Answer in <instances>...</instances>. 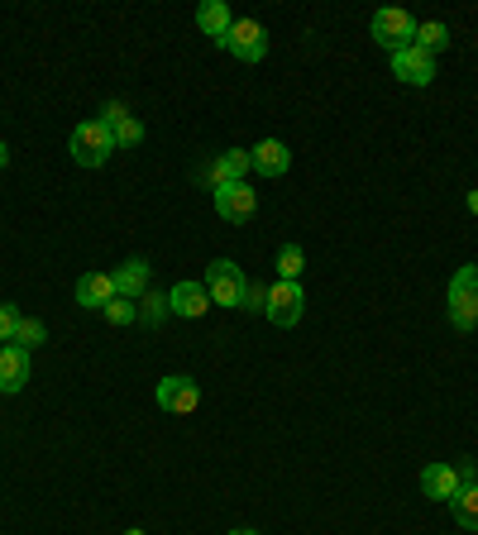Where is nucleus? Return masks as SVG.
<instances>
[{"mask_svg":"<svg viewBox=\"0 0 478 535\" xmlns=\"http://www.w3.org/2000/svg\"><path fill=\"white\" fill-rule=\"evenodd\" d=\"M450 507H455V521L464 531H478V483H464V488L450 497Z\"/></svg>","mask_w":478,"mask_h":535,"instance_id":"6ab92c4d","label":"nucleus"},{"mask_svg":"<svg viewBox=\"0 0 478 535\" xmlns=\"http://www.w3.org/2000/svg\"><path fill=\"white\" fill-rule=\"evenodd\" d=\"M450 325L474 330L478 325V263H464L450 278Z\"/></svg>","mask_w":478,"mask_h":535,"instance_id":"f03ea898","label":"nucleus"},{"mask_svg":"<svg viewBox=\"0 0 478 535\" xmlns=\"http://www.w3.org/2000/svg\"><path fill=\"white\" fill-rule=\"evenodd\" d=\"M249 172H254L249 149H225L216 163H206V168H201V182H206L211 192H220V187H230V182H244Z\"/></svg>","mask_w":478,"mask_h":535,"instance_id":"6e6552de","label":"nucleus"},{"mask_svg":"<svg viewBox=\"0 0 478 535\" xmlns=\"http://www.w3.org/2000/svg\"><path fill=\"white\" fill-rule=\"evenodd\" d=\"M254 211H259V192H254L249 182H230V187H220L216 192V215L220 220L244 225V220H254Z\"/></svg>","mask_w":478,"mask_h":535,"instance_id":"1a4fd4ad","label":"nucleus"},{"mask_svg":"<svg viewBox=\"0 0 478 535\" xmlns=\"http://www.w3.org/2000/svg\"><path fill=\"white\" fill-rule=\"evenodd\" d=\"M20 306H10V301H5V306H0V344H15V330H20Z\"/></svg>","mask_w":478,"mask_h":535,"instance_id":"393cba45","label":"nucleus"},{"mask_svg":"<svg viewBox=\"0 0 478 535\" xmlns=\"http://www.w3.org/2000/svg\"><path fill=\"white\" fill-rule=\"evenodd\" d=\"M168 311H173V306H168V297H163V292H153V287L139 297V321H144V325H158Z\"/></svg>","mask_w":478,"mask_h":535,"instance_id":"4be33fe9","label":"nucleus"},{"mask_svg":"<svg viewBox=\"0 0 478 535\" xmlns=\"http://www.w3.org/2000/svg\"><path fill=\"white\" fill-rule=\"evenodd\" d=\"M125 535H144V531H125Z\"/></svg>","mask_w":478,"mask_h":535,"instance_id":"7c9ffc66","label":"nucleus"},{"mask_svg":"<svg viewBox=\"0 0 478 535\" xmlns=\"http://www.w3.org/2000/svg\"><path fill=\"white\" fill-rule=\"evenodd\" d=\"M196 24H201V34H206V39L225 43V34H230L235 15H230V5H225V0H206V5L196 10Z\"/></svg>","mask_w":478,"mask_h":535,"instance_id":"a211bd4d","label":"nucleus"},{"mask_svg":"<svg viewBox=\"0 0 478 535\" xmlns=\"http://www.w3.org/2000/svg\"><path fill=\"white\" fill-rule=\"evenodd\" d=\"M455 473H459V478H464V483H478V464H474V459H459V464H455Z\"/></svg>","mask_w":478,"mask_h":535,"instance_id":"bb28decb","label":"nucleus"},{"mask_svg":"<svg viewBox=\"0 0 478 535\" xmlns=\"http://www.w3.org/2000/svg\"><path fill=\"white\" fill-rule=\"evenodd\" d=\"M459 488H464V478L455 473V464H426L421 469V493L431 497V502H450Z\"/></svg>","mask_w":478,"mask_h":535,"instance_id":"ddd939ff","label":"nucleus"},{"mask_svg":"<svg viewBox=\"0 0 478 535\" xmlns=\"http://www.w3.org/2000/svg\"><path fill=\"white\" fill-rule=\"evenodd\" d=\"M220 48H230L239 63H263V58H268V34H263L259 20H235Z\"/></svg>","mask_w":478,"mask_h":535,"instance_id":"0eeeda50","label":"nucleus"},{"mask_svg":"<svg viewBox=\"0 0 478 535\" xmlns=\"http://www.w3.org/2000/svg\"><path fill=\"white\" fill-rule=\"evenodd\" d=\"M263 306H268V287L249 282V287H244V306H239V311H263Z\"/></svg>","mask_w":478,"mask_h":535,"instance_id":"a878e982","label":"nucleus"},{"mask_svg":"<svg viewBox=\"0 0 478 535\" xmlns=\"http://www.w3.org/2000/svg\"><path fill=\"white\" fill-rule=\"evenodd\" d=\"M373 39L383 43V48H388V53H397V48H412L416 43V20L412 15H407V10H378V15H373Z\"/></svg>","mask_w":478,"mask_h":535,"instance_id":"39448f33","label":"nucleus"},{"mask_svg":"<svg viewBox=\"0 0 478 535\" xmlns=\"http://www.w3.org/2000/svg\"><path fill=\"white\" fill-rule=\"evenodd\" d=\"M44 340H48V325L34 321V316H24L20 330H15V344H20V349H39Z\"/></svg>","mask_w":478,"mask_h":535,"instance_id":"b1692460","label":"nucleus"},{"mask_svg":"<svg viewBox=\"0 0 478 535\" xmlns=\"http://www.w3.org/2000/svg\"><path fill=\"white\" fill-rule=\"evenodd\" d=\"M230 535H259V531H249V526H235V531H230Z\"/></svg>","mask_w":478,"mask_h":535,"instance_id":"c756f323","label":"nucleus"},{"mask_svg":"<svg viewBox=\"0 0 478 535\" xmlns=\"http://www.w3.org/2000/svg\"><path fill=\"white\" fill-rule=\"evenodd\" d=\"M302 311H306V292H302V282H273V287H268V306H263V316H268V321L273 325H297L302 321Z\"/></svg>","mask_w":478,"mask_h":535,"instance_id":"20e7f679","label":"nucleus"},{"mask_svg":"<svg viewBox=\"0 0 478 535\" xmlns=\"http://www.w3.org/2000/svg\"><path fill=\"white\" fill-rule=\"evenodd\" d=\"M110 278H115V292H120V297L134 301V297H144V292H149L153 268H149V258H125V263H120Z\"/></svg>","mask_w":478,"mask_h":535,"instance_id":"2eb2a0df","label":"nucleus"},{"mask_svg":"<svg viewBox=\"0 0 478 535\" xmlns=\"http://www.w3.org/2000/svg\"><path fill=\"white\" fill-rule=\"evenodd\" d=\"M244 287H249V278L239 273V263H230V258H216L211 268H206V292H211V301L216 306H244Z\"/></svg>","mask_w":478,"mask_h":535,"instance_id":"7ed1b4c3","label":"nucleus"},{"mask_svg":"<svg viewBox=\"0 0 478 535\" xmlns=\"http://www.w3.org/2000/svg\"><path fill=\"white\" fill-rule=\"evenodd\" d=\"M153 402L163 411H173V416H192L201 407V387L187 373H173V378H163V383L153 387Z\"/></svg>","mask_w":478,"mask_h":535,"instance_id":"423d86ee","label":"nucleus"},{"mask_svg":"<svg viewBox=\"0 0 478 535\" xmlns=\"http://www.w3.org/2000/svg\"><path fill=\"white\" fill-rule=\"evenodd\" d=\"M24 383H29V349H20V344H0V392H24Z\"/></svg>","mask_w":478,"mask_h":535,"instance_id":"f8f14e48","label":"nucleus"},{"mask_svg":"<svg viewBox=\"0 0 478 535\" xmlns=\"http://www.w3.org/2000/svg\"><path fill=\"white\" fill-rule=\"evenodd\" d=\"M450 43V24H440V20H426V24H416V48H426V53H440Z\"/></svg>","mask_w":478,"mask_h":535,"instance_id":"412c9836","label":"nucleus"},{"mask_svg":"<svg viewBox=\"0 0 478 535\" xmlns=\"http://www.w3.org/2000/svg\"><path fill=\"white\" fill-rule=\"evenodd\" d=\"M101 316H106L110 325H130V321H139V306H134L130 297H110L106 306H101Z\"/></svg>","mask_w":478,"mask_h":535,"instance_id":"5701e85b","label":"nucleus"},{"mask_svg":"<svg viewBox=\"0 0 478 535\" xmlns=\"http://www.w3.org/2000/svg\"><path fill=\"white\" fill-rule=\"evenodd\" d=\"M110 297H120L110 273H87V278L77 282V306H87V311H101Z\"/></svg>","mask_w":478,"mask_h":535,"instance_id":"f3484780","label":"nucleus"},{"mask_svg":"<svg viewBox=\"0 0 478 535\" xmlns=\"http://www.w3.org/2000/svg\"><path fill=\"white\" fill-rule=\"evenodd\" d=\"M249 158H254V172H259V177H283V172L292 168V149H287L283 139H263V144H254Z\"/></svg>","mask_w":478,"mask_h":535,"instance_id":"4468645a","label":"nucleus"},{"mask_svg":"<svg viewBox=\"0 0 478 535\" xmlns=\"http://www.w3.org/2000/svg\"><path fill=\"white\" fill-rule=\"evenodd\" d=\"M469 211H474V215H478V192H469Z\"/></svg>","mask_w":478,"mask_h":535,"instance_id":"c85d7f7f","label":"nucleus"},{"mask_svg":"<svg viewBox=\"0 0 478 535\" xmlns=\"http://www.w3.org/2000/svg\"><path fill=\"white\" fill-rule=\"evenodd\" d=\"M5 163H10V149H5V139H0V168H5Z\"/></svg>","mask_w":478,"mask_h":535,"instance_id":"cd10ccee","label":"nucleus"},{"mask_svg":"<svg viewBox=\"0 0 478 535\" xmlns=\"http://www.w3.org/2000/svg\"><path fill=\"white\" fill-rule=\"evenodd\" d=\"M101 120H106L110 134H115V149H134V144H144V125H139L130 110L120 106V101H110Z\"/></svg>","mask_w":478,"mask_h":535,"instance_id":"dca6fc26","label":"nucleus"},{"mask_svg":"<svg viewBox=\"0 0 478 535\" xmlns=\"http://www.w3.org/2000/svg\"><path fill=\"white\" fill-rule=\"evenodd\" d=\"M168 306L182 321H201L211 311V292H206V282H177L173 292H168Z\"/></svg>","mask_w":478,"mask_h":535,"instance_id":"9b49d317","label":"nucleus"},{"mask_svg":"<svg viewBox=\"0 0 478 535\" xmlns=\"http://www.w3.org/2000/svg\"><path fill=\"white\" fill-rule=\"evenodd\" d=\"M67 153H72V163H82V168H101L115 149V134H110L106 120H87V125L72 129V144H67Z\"/></svg>","mask_w":478,"mask_h":535,"instance_id":"f257e3e1","label":"nucleus"},{"mask_svg":"<svg viewBox=\"0 0 478 535\" xmlns=\"http://www.w3.org/2000/svg\"><path fill=\"white\" fill-rule=\"evenodd\" d=\"M392 77H402L407 86H431L435 82V58L426 48H397L392 53Z\"/></svg>","mask_w":478,"mask_h":535,"instance_id":"9d476101","label":"nucleus"},{"mask_svg":"<svg viewBox=\"0 0 478 535\" xmlns=\"http://www.w3.org/2000/svg\"><path fill=\"white\" fill-rule=\"evenodd\" d=\"M302 273H306L302 244H283V249H278V278H283V282H302Z\"/></svg>","mask_w":478,"mask_h":535,"instance_id":"aec40b11","label":"nucleus"}]
</instances>
